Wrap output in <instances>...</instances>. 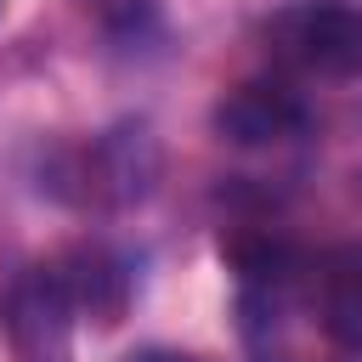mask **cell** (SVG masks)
<instances>
[{
  "mask_svg": "<svg viewBox=\"0 0 362 362\" xmlns=\"http://www.w3.org/2000/svg\"><path fill=\"white\" fill-rule=\"evenodd\" d=\"M266 45L317 79H362V6L356 0H294L266 23Z\"/></svg>",
  "mask_w": 362,
  "mask_h": 362,
  "instance_id": "6da1fadb",
  "label": "cell"
},
{
  "mask_svg": "<svg viewBox=\"0 0 362 362\" xmlns=\"http://www.w3.org/2000/svg\"><path fill=\"white\" fill-rule=\"evenodd\" d=\"M11 362H68L74 351V300L57 266H28L6 294Z\"/></svg>",
  "mask_w": 362,
  "mask_h": 362,
  "instance_id": "7a4b0ae2",
  "label": "cell"
},
{
  "mask_svg": "<svg viewBox=\"0 0 362 362\" xmlns=\"http://www.w3.org/2000/svg\"><path fill=\"white\" fill-rule=\"evenodd\" d=\"M215 130L238 147H272V141H288L305 130V102L277 79H243L238 90L221 96Z\"/></svg>",
  "mask_w": 362,
  "mask_h": 362,
  "instance_id": "3957f363",
  "label": "cell"
},
{
  "mask_svg": "<svg viewBox=\"0 0 362 362\" xmlns=\"http://www.w3.org/2000/svg\"><path fill=\"white\" fill-rule=\"evenodd\" d=\"M311 311L322 322V334L362 356V243H339L317 260L311 272Z\"/></svg>",
  "mask_w": 362,
  "mask_h": 362,
  "instance_id": "277c9868",
  "label": "cell"
},
{
  "mask_svg": "<svg viewBox=\"0 0 362 362\" xmlns=\"http://www.w3.org/2000/svg\"><path fill=\"white\" fill-rule=\"evenodd\" d=\"M57 272H62V283H68L74 311L96 317L102 328H113V322L124 317V305H130V266H124L107 243H79V249H68V260H62Z\"/></svg>",
  "mask_w": 362,
  "mask_h": 362,
  "instance_id": "5b68a950",
  "label": "cell"
},
{
  "mask_svg": "<svg viewBox=\"0 0 362 362\" xmlns=\"http://www.w3.org/2000/svg\"><path fill=\"white\" fill-rule=\"evenodd\" d=\"M130 362H198V356H181V351H141V356H130Z\"/></svg>",
  "mask_w": 362,
  "mask_h": 362,
  "instance_id": "8992f818",
  "label": "cell"
}]
</instances>
